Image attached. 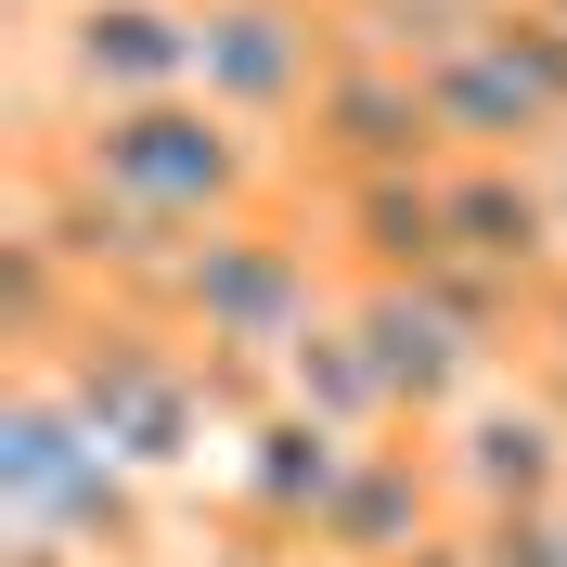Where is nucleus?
<instances>
[{
	"instance_id": "f257e3e1",
	"label": "nucleus",
	"mask_w": 567,
	"mask_h": 567,
	"mask_svg": "<svg viewBox=\"0 0 567 567\" xmlns=\"http://www.w3.org/2000/svg\"><path fill=\"white\" fill-rule=\"evenodd\" d=\"M91 142H104L91 168L130 181V194H219V168H233L207 116H116V130H91Z\"/></svg>"
}]
</instances>
